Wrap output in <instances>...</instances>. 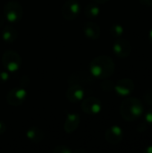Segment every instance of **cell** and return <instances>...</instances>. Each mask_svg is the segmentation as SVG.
<instances>
[{"mask_svg": "<svg viewBox=\"0 0 152 153\" xmlns=\"http://www.w3.org/2000/svg\"><path fill=\"white\" fill-rule=\"evenodd\" d=\"M116 70L113 59L106 55L95 57L90 65V73L98 79H107L112 76Z\"/></svg>", "mask_w": 152, "mask_h": 153, "instance_id": "1", "label": "cell"}, {"mask_svg": "<svg viewBox=\"0 0 152 153\" xmlns=\"http://www.w3.org/2000/svg\"><path fill=\"white\" fill-rule=\"evenodd\" d=\"M144 112V107L141 100L130 97L125 99L120 106L121 117L128 122L138 120Z\"/></svg>", "mask_w": 152, "mask_h": 153, "instance_id": "2", "label": "cell"}, {"mask_svg": "<svg viewBox=\"0 0 152 153\" xmlns=\"http://www.w3.org/2000/svg\"><path fill=\"white\" fill-rule=\"evenodd\" d=\"M4 14L6 21L16 23L23 16V8L18 1L11 0L4 5Z\"/></svg>", "mask_w": 152, "mask_h": 153, "instance_id": "3", "label": "cell"}, {"mask_svg": "<svg viewBox=\"0 0 152 153\" xmlns=\"http://www.w3.org/2000/svg\"><path fill=\"white\" fill-rule=\"evenodd\" d=\"M2 63L4 67L11 73L16 72L22 65V58L17 51L6 50L2 56Z\"/></svg>", "mask_w": 152, "mask_h": 153, "instance_id": "4", "label": "cell"}, {"mask_svg": "<svg viewBox=\"0 0 152 153\" xmlns=\"http://www.w3.org/2000/svg\"><path fill=\"white\" fill-rule=\"evenodd\" d=\"M62 15L65 20L73 21L81 13V4L77 0H67L62 6Z\"/></svg>", "mask_w": 152, "mask_h": 153, "instance_id": "5", "label": "cell"}, {"mask_svg": "<svg viewBox=\"0 0 152 153\" xmlns=\"http://www.w3.org/2000/svg\"><path fill=\"white\" fill-rule=\"evenodd\" d=\"M68 85L78 84L81 86L83 85H90L94 82L93 75L90 73H87L85 71H76L72 73L67 80Z\"/></svg>", "mask_w": 152, "mask_h": 153, "instance_id": "6", "label": "cell"}, {"mask_svg": "<svg viewBox=\"0 0 152 153\" xmlns=\"http://www.w3.org/2000/svg\"><path fill=\"white\" fill-rule=\"evenodd\" d=\"M27 92L22 87L11 89L6 95V101L10 106L18 107L22 105L26 100Z\"/></svg>", "mask_w": 152, "mask_h": 153, "instance_id": "7", "label": "cell"}, {"mask_svg": "<svg viewBox=\"0 0 152 153\" xmlns=\"http://www.w3.org/2000/svg\"><path fill=\"white\" fill-rule=\"evenodd\" d=\"M132 51L131 43L123 38H117L116 40L113 44V52L119 58H126L130 56Z\"/></svg>", "mask_w": 152, "mask_h": 153, "instance_id": "8", "label": "cell"}, {"mask_svg": "<svg viewBox=\"0 0 152 153\" xmlns=\"http://www.w3.org/2000/svg\"><path fill=\"white\" fill-rule=\"evenodd\" d=\"M81 108L82 111L88 115H97L102 109V103L98 98L88 97L82 100Z\"/></svg>", "mask_w": 152, "mask_h": 153, "instance_id": "9", "label": "cell"}, {"mask_svg": "<svg viewBox=\"0 0 152 153\" xmlns=\"http://www.w3.org/2000/svg\"><path fill=\"white\" fill-rule=\"evenodd\" d=\"M134 82L130 78H123L117 81L114 91L120 97H128L134 91Z\"/></svg>", "mask_w": 152, "mask_h": 153, "instance_id": "10", "label": "cell"}, {"mask_svg": "<svg viewBox=\"0 0 152 153\" xmlns=\"http://www.w3.org/2000/svg\"><path fill=\"white\" fill-rule=\"evenodd\" d=\"M105 138L108 143L116 145L122 142L124 138V131L118 126H112L106 131Z\"/></svg>", "mask_w": 152, "mask_h": 153, "instance_id": "11", "label": "cell"}, {"mask_svg": "<svg viewBox=\"0 0 152 153\" xmlns=\"http://www.w3.org/2000/svg\"><path fill=\"white\" fill-rule=\"evenodd\" d=\"M85 91L83 86L78 84L69 85V88L66 91V98L72 103H78L82 101L84 98Z\"/></svg>", "mask_w": 152, "mask_h": 153, "instance_id": "12", "label": "cell"}, {"mask_svg": "<svg viewBox=\"0 0 152 153\" xmlns=\"http://www.w3.org/2000/svg\"><path fill=\"white\" fill-rule=\"evenodd\" d=\"M81 123V116L76 113H71L67 115L64 125V130L66 134H72L76 131Z\"/></svg>", "mask_w": 152, "mask_h": 153, "instance_id": "13", "label": "cell"}, {"mask_svg": "<svg viewBox=\"0 0 152 153\" xmlns=\"http://www.w3.org/2000/svg\"><path fill=\"white\" fill-rule=\"evenodd\" d=\"M83 32L89 39L96 40L100 37V27L93 22H88L83 26Z\"/></svg>", "mask_w": 152, "mask_h": 153, "instance_id": "14", "label": "cell"}, {"mask_svg": "<svg viewBox=\"0 0 152 153\" xmlns=\"http://www.w3.org/2000/svg\"><path fill=\"white\" fill-rule=\"evenodd\" d=\"M1 36L3 39L7 43H13L16 40L18 37V32L15 28L11 25H5L1 32Z\"/></svg>", "mask_w": 152, "mask_h": 153, "instance_id": "15", "label": "cell"}, {"mask_svg": "<svg viewBox=\"0 0 152 153\" xmlns=\"http://www.w3.org/2000/svg\"><path fill=\"white\" fill-rule=\"evenodd\" d=\"M26 136L30 142L34 143H39L44 139V133L40 128L32 126L27 130Z\"/></svg>", "mask_w": 152, "mask_h": 153, "instance_id": "16", "label": "cell"}, {"mask_svg": "<svg viewBox=\"0 0 152 153\" xmlns=\"http://www.w3.org/2000/svg\"><path fill=\"white\" fill-rule=\"evenodd\" d=\"M100 13V8L97 3H90L84 9V15L88 19L97 18Z\"/></svg>", "mask_w": 152, "mask_h": 153, "instance_id": "17", "label": "cell"}, {"mask_svg": "<svg viewBox=\"0 0 152 153\" xmlns=\"http://www.w3.org/2000/svg\"><path fill=\"white\" fill-rule=\"evenodd\" d=\"M109 32H110V34L113 37H115V38L117 39V38H120L124 34L125 28L121 24H119V23H115V24H113V25L110 26Z\"/></svg>", "mask_w": 152, "mask_h": 153, "instance_id": "18", "label": "cell"}, {"mask_svg": "<svg viewBox=\"0 0 152 153\" xmlns=\"http://www.w3.org/2000/svg\"><path fill=\"white\" fill-rule=\"evenodd\" d=\"M115 85H116V83H114L112 81H110V80H106V81H103V82L100 83V88H101V90H102L103 91L110 92V91H114Z\"/></svg>", "mask_w": 152, "mask_h": 153, "instance_id": "19", "label": "cell"}, {"mask_svg": "<svg viewBox=\"0 0 152 153\" xmlns=\"http://www.w3.org/2000/svg\"><path fill=\"white\" fill-rule=\"evenodd\" d=\"M53 152L54 153H73V150L70 149L68 146H65V145H58V146H56L55 149L53 150Z\"/></svg>", "mask_w": 152, "mask_h": 153, "instance_id": "20", "label": "cell"}, {"mask_svg": "<svg viewBox=\"0 0 152 153\" xmlns=\"http://www.w3.org/2000/svg\"><path fill=\"white\" fill-rule=\"evenodd\" d=\"M143 100L148 106H152V90L147 91L143 94Z\"/></svg>", "mask_w": 152, "mask_h": 153, "instance_id": "21", "label": "cell"}, {"mask_svg": "<svg viewBox=\"0 0 152 153\" xmlns=\"http://www.w3.org/2000/svg\"><path fill=\"white\" fill-rule=\"evenodd\" d=\"M9 80V74L5 71H0V84L5 83Z\"/></svg>", "mask_w": 152, "mask_h": 153, "instance_id": "22", "label": "cell"}, {"mask_svg": "<svg viewBox=\"0 0 152 153\" xmlns=\"http://www.w3.org/2000/svg\"><path fill=\"white\" fill-rule=\"evenodd\" d=\"M145 122L147 125L152 126V108L148 110L145 114Z\"/></svg>", "mask_w": 152, "mask_h": 153, "instance_id": "23", "label": "cell"}, {"mask_svg": "<svg viewBox=\"0 0 152 153\" xmlns=\"http://www.w3.org/2000/svg\"><path fill=\"white\" fill-rule=\"evenodd\" d=\"M139 3L142 5L152 7V0H139Z\"/></svg>", "mask_w": 152, "mask_h": 153, "instance_id": "24", "label": "cell"}, {"mask_svg": "<svg viewBox=\"0 0 152 153\" xmlns=\"http://www.w3.org/2000/svg\"><path fill=\"white\" fill-rule=\"evenodd\" d=\"M6 131V126L3 121H0V135L4 134V132Z\"/></svg>", "mask_w": 152, "mask_h": 153, "instance_id": "25", "label": "cell"}, {"mask_svg": "<svg viewBox=\"0 0 152 153\" xmlns=\"http://www.w3.org/2000/svg\"><path fill=\"white\" fill-rule=\"evenodd\" d=\"M4 22H5V17H4V16H0V28L4 26Z\"/></svg>", "mask_w": 152, "mask_h": 153, "instance_id": "26", "label": "cell"}, {"mask_svg": "<svg viewBox=\"0 0 152 153\" xmlns=\"http://www.w3.org/2000/svg\"><path fill=\"white\" fill-rule=\"evenodd\" d=\"M145 129H146V126H145V124H142V127H141V129H140V128H138L137 130H138L139 132L142 133V132H144V131H145Z\"/></svg>", "mask_w": 152, "mask_h": 153, "instance_id": "27", "label": "cell"}, {"mask_svg": "<svg viewBox=\"0 0 152 153\" xmlns=\"http://www.w3.org/2000/svg\"><path fill=\"white\" fill-rule=\"evenodd\" d=\"M145 152L146 153H152V145L148 146L146 149H145Z\"/></svg>", "mask_w": 152, "mask_h": 153, "instance_id": "28", "label": "cell"}, {"mask_svg": "<svg viewBox=\"0 0 152 153\" xmlns=\"http://www.w3.org/2000/svg\"><path fill=\"white\" fill-rule=\"evenodd\" d=\"M95 3H97V4H105V3H107L108 0H93Z\"/></svg>", "mask_w": 152, "mask_h": 153, "instance_id": "29", "label": "cell"}, {"mask_svg": "<svg viewBox=\"0 0 152 153\" xmlns=\"http://www.w3.org/2000/svg\"><path fill=\"white\" fill-rule=\"evenodd\" d=\"M148 37H149V40H150V42H151V44L152 45V29L150 30V32H149V35H148Z\"/></svg>", "mask_w": 152, "mask_h": 153, "instance_id": "30", "label": "cell"}, {"mask_svg": "<svg viewBox=\"0 0 152 153\" xmlns=\"http://www.w3.org/2000/svg\"><path fill=\"white\" fill-rule=\"evenodd\" d=\"M74 152L75 153H78V152L85 153V151H84V150H76V151H74Z\"/></svg>", "mask_w": 152, "mask_h": 153, "instance_id": "31", "label": "cell"}]
</instances>
